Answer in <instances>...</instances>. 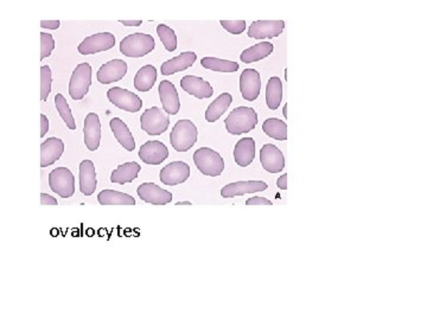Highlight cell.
I'll return each mask as SVG.
<instances>
[{
  "instance_id": "6da1fadb",
  "label": "cell",
  "mask_w": 427,
  "mask_h": 320,
  "mask_svg": "<svg viewBox=\"0 0 427 320\" xmlns=\"http://www.w3.org/2000/svg\"><path fill=\"white\" fill-rule=\"evenodd\" d=\"M225 130L229 134L240 136L253 131L258 125V114L251 107H238L229 113L225 120Z\"/></svg>"
},
{
  "instance_id": "7a4b0ae2",
  "label": "cell",
  "mask_w": 427,
  "mask_h": 320,
  "mask_svg": "<svg viewBox=\"0 0 427 320\" xmlns=\"http://www.w3.org/2000/svg\"><path fill=\"white\" fill-rule=\"evenodd\" d=\"M199 131L193 121L188 119L178 120L172 128L170 143L177 152H188L197 143Z\"/></svg>"
},
{
  "instance_id": "3957f363",
  "label": "cell",
  "mask_w": 427,
  "mask_h": 320,
  "mask_svg": "<svg viewBox=\"0 0 427 320\" xmlns=\"http://www.w3.org/2000/svg\"><path fill=\"white\" fill-rule=\"evenodd\" d=\"M156 48V42L151 35L147 34H132L126 36L120 43V51L126 58H141L152 53Z\"/></svg>"
},
{
  "instance_id": "277c9868",
  "label": "cell",
  "mask_w": 427,
  "mask_h": 320,
  "mask_svg": "<svg viewBox=\"0 0 427 320\" xmlns=\"http://www.w3.org/2000/svg\"><path fill=\"white\" fill-rule=\"evenodd\" d=\"M194 162L199 171L208 177H219L225 170V160L219 152L201 147L194 153Z\"/></svg>"
},
{
  "instance_id": "5b68a950",
  "label": "cell",
  "mask_w": 427,
  "mask_h": 320,
  "mask_svg": "<svg viewBox=\"0 0 427 320\" xmlns=\"http://www.w3.org/2000/svg\"><path fill=\"white\" fill-rule=\"evenodd\" d=\"M49 186L60 197H73L75 193V177L66 167L53 169L49 173Z\"/></svg>"
},
{
  "instance_id": "8992f818",
  "label": "cell",
  "mask_w": 427,
  "mask_h": 320,
  "mask_svg": "<svg viewBox=\"0 0 427 320\" xmlns=\"http://www.w3.org/2000/svg\"><path fill=\"white\" fill-rule=\"evenodd\" d=\"M92 66L81 63L76 66L69 81V95L73 100H82L92 86Z\"/></svg>"
},
{
  "instance_id": "52a82bcc",
  "label": "cell",
  "mask_w": 427,
  "mask_h": 320,
  "mask_svg": "<svg viewBox=\"0 0 427 320\" xmlns=\"http://www.w3.org/2000/svg\"><path fill=\"white\" fill-rule=\"evenodd\" d=\"M170 118L158 107L146 110L141 116V127L149 136H160L168 131Z\"/></svg>"
},
{
  "instance_id": "ba28073f",
  "label": "cell",
  "mask_w": 427,
  "mask_h": 320,
  "mask_svg": "<svg viewBox=\"0 0 427 320\" xmlns=\"http://www.w3.org/2000/svg\"><path fill=\"white\" fill-rule=\"evenodd\" d=\"M107 99L110 100L112 105L130 113H137L143 108V101L141 97H138L137 94L123 88H110L107 92Z\"/></svg>"
},
{
  "instance_id": "9c48e42d",
  "label": "cell",
  "mask_w": 427,
  "mask_h": 320,
  "mask_svg": "<svg viewBox=\"0 0 427 320\" xmlns=\"http://www.w3.org/2000/svg\"><path fill=\"white\" fill-rule=\"evenodd\" d=\"M115 37L110 32H100L95 35L86 37L82 43L77 47V51L81 55H94V53L107 51L112 48H114Z\"/></svg>"
},
{
  "instance_id": "30bf717a",
  "label": "cell",
  "mask_w": 427,
  "mask_h": 320,
  "mask_svg": "<svg viewBox=\"0 0 427 320\" xmlns=\"http://www.w3.org/2000/svg\"><path fill=\"white\" fill-rule=\"evenodd\" d=\"M285 30L284 21H256L251 24L247 36L254 40H272Z\"/></svg>"
},
{
  "instance_id": "8fae6325",
  "label": "cell",
  "mask_w": 427,
  "mask_h": 320,
  "mask_svg": "<svg viewBox=\"0 0 427 320\" xmlns=\"http://www.w3.org/2000/svg\"><path fill=\"white\" fill-rule=\"evenodd\" d=\"M190 178V167L184 162H172L164 167L159 173V180L164 185L176 186Z\"/></svg>"
},
{
  "instance_id": "7c38bea8",
  "label": "cell",
  "mask_w": 427,
  "mask_h": 320,
  "mask_svg": "<svg viewBox=\"0 0 427 320\" xmlns=\"http://www.w3.org/2000/svg\"><path fill=\"white\" fill-rule=\"evenodd\" d=\"M267 189L269 185L263 180H247V182L241 180L225 185V188L221 190V196L223 198H234L246 193H263Z\"/></svg>"
},
{
  "instance_id": "4fadbf2b",
  "label": "cell",
  "mask_w": 427,
  "mask_h": 320,
  "mask_svg": "<svg viewBox=\"0 0 427 320\" xmlns=\"http://www.w3.org/2000/svg\"><path fill=\"white\" fill-rule=\"evenodd\" d=\"M260 162L265 171L279 173L285 169V157L273 144H266L260 149Z\"/></svg>"
},
{
  "instance_id": "5bb4252c",
  "label": "cell",
  "mask_w": 427,
  "mask_h": 320,
  "mask_svg": "<svg viewBox=\"0 0 427 320\" xmlns=\"http://www.w3.org/2000/svg\"><path fill=\"white\" fill-rule=\"evenodd\" d=\"M127 74V63L123 60H112L102 64L97 74V79L101 84L119 82Z\"/></svg>"
},
{
  "instance_id": "9a60e30c",
  "label": "cell",
  "mask_w": 427,
  "mask_h": 320,
  "mask_svg": "<svg viewBox=\"0 0 427 320\" xmlns=\"http://www.w3.org/2000/svg\"><path fill=\"white\" fill-rule=\"evenodd\" d=\"M137 193L141 201L152 206H167L172 201V193L154 183H143L138 188Z\"/></svg>"
},
{
  "instance_id": "2e32d148",
  "label": "cell",
  "mask_w": 427,
  "mask_h": 320,
  "mask_svg": "<svg viewBox=\"0 0 427 320\" xmlns=\"http://www.w3.org/2000/svg\"><path fill=\"white\" fill-rule=\"evenodd\" d=\"M261 90V79L256 69H245L240 76V92L248 102L256 101Z\"/></svg>"
},
{
  "instance_id": "e0dca14e",
  "label": "cell",
  "mask_w": 427,
  "mask_h": 320,
  "mask_svg": "<svg viewBox=\"0 0 427 320\" xmlns=\"http://www.w3.org/2000/svg\"><path fill=\"white\" fill-rule=\"evenodd\" d=\"M139 158L147 165H160L169 158L168 147L162 141H147L139 149Z\"/></svg>"
},
{
  "instance_id": "ac0fdd59",
  "label": "cell",
  "mask_w": 427,
  "mask_h": 320,
  "mask_svg": "<svg viewBox=\"0 0 427 320\" xmlns=\"http://www.w3.org/2000/svg\"><path fill=\"white\" fill-rule=\"evenodd\" d=\"M158 93L164 112L169 115L178 114V112L181 110V101L175 84H171L168 79H164L159 84Z\"/></svg>"
},
{
  "instance_id": "d6986e66",
  "label": "cell",
  "mask_w": 427,
  "mask_h": 320,
  "mask_svg": "<svg viewBox=\"0 0 427 320\" xmlns=\"http://www.w3.org/2000/svg\"><path fill=\"white\" fill-rule=\"evenodd\" d=\"M181 88L185 93L197 97L199 100L209 99L214 94V89L208 81L203 79L202 77H199V76H194V75L184 76L181 79Z\"/></svg>"
},
{
  "instance_id": "ffe728a7",
  "label": "cell",
  "mask_w": 427,
  "mask_h": 320,
  "mask_svg": "<svg viewBox=\"0 0 427 320\" xmlns=\"http://www.w3.org/2000/svg\"><path fill=\"white\" fill-rule=\"evenodd\" d=\"M64 153V143L51 136L42 143L40 145V167H48L60 160Z\"/></svg>"
},
{
  "instance_id": "44dd1931",
  "label": "cell",
  "mask_w": 427,
  "mask_h": 320,
  "mask_svg": "<svg viewBox=\"0 0 427 320\" xmlns=\"http://www.w3.org/2000/svg\"><path fill=\"white\" fill-rule=\"evenodd\" d=\"M84 144L89 151H97L101 143V123L95 113H89L84 120Z\"/></svg>"
},
{
  "instance_id": "7402d4cb",
  "label": "cell",
  "mask_w": 427,
  "mask_h": 320,
  "mask_svg": "<svg viewBox=\"0 0 427 320\" xmlns=\"http://www.w3.org/2000/svg\"><path fill=\"white\" fill-rule=\"evenodd\" d=\"M97 185V171L94 162L86 159L80 164V191L88 197L95 193Z\"/></svg>"
},
{
  "instance_id": "603a6c76",
  "label": "cell",
  "mask_w": 427,
  "mask_h": 320,
  "mask_svg": "<svg viewBox=\"0 0 427 320\" xmlns=\"http://www.w3.org/2000/svg\"><path fill=\"white\" fill-rule=\"evenodd\" d=\"M196 60H197V55L194 51H185L176 58L164 62L160 66V71H162V75H165V76L177 74L180 71H186L191 68L194 66Z\"/></svg>"
},
{
  "instance_id": "cb8c5ba5",
  "label": "cell",
  "mask_w": 427,
  "mask_h": 320,
  "mask_svg": "<svg viewBox=\"0 0 427 320\" xmlns=\"http://www.w3.org/2000/svg\"><path fill=\"white\" fill-rule=\"evenodd\" d=\"M256 159V140L253 138H243L234 149V160L239 167H247Z\"/></svg>"
},
{
  "instance_id": "d4e9b609",
  "label": "cell",
  "mask_w": 427,
  "mask_h": 320,
  "mask_svg": "<svg viewBox=\"0 0 427 320\" xmlns=\"http://www.w3.org/2000/svg\"><path fill=\"white\" fill-rule=\"evenodd\" d=\"M110 130L114 134L115 139L119 141L120 145L128 152H133L136 149V141L133 134L127 127V125L123 123L119 118L112 119L110 121Z\"/></svg>"
},
{
  "instance_id": "484cf974",
  "label": "cell",
  "mask_w": 427,
  "mask_h": 320,
  "mask_svg": "<svg viewBox=\"0 0 427 320\" xmlns=\"http://www.w3.org/2000/svg\"><path fill=\"white\" fill-rule=\"evenodd\" d=\"M141 170V167L138 162H125V164H121V165L115 169L114 171L112 172L110 182L120 185L132 183L133 180H137Z\"/></svg>"
},
{
  "instance_id": "4316f807",
  "label": "cell",
  "mask_w": 427,
  "mask_h": 320,
  "mask_svg": "<svg viewBox=\"0 0 427 320\" xmlns=\"http://www.w3.org/2000/svg\"><path fill=\"white\" fill-rule=\"evenodd\" d=\"M233 102V97L229 93H222L219 97L209 105L206 112V120L208 123H215L225 114Z\"/></svg>"
},
{
  "instance_id": "83f0119b",
  "label": "cell",
  "mask_w": 427,
  "mask_h": 320,
  "mask_svg": "<svg viewBox=\"0 0 427 320\" xmlns=\"http://www.w3.org/2000/svg\"><path fill=\"white\" fill-rule=\"evenodd\" d=\"M157 81V69L152 64L144 66L138 71L134 77V88L138 92H150Z\"/></svg>"
},
{
  "instance_id": "f1b7e54d",
  "label": "cell",
  "mask_w": 427,
  "mask_h": 320,
  "mask_svg": "<svg viewBox=\"0 0 427 320\" xmlns=\"http://www.w3.org/2000/svg\"><path fill=\"white\" fill-rule=\"evenodd\" d=\"M274 45L269 42H263V43L253 45L251 48L243 50V53L240 55V60L243 63L251 64L254 62L261 61L266 58H269L271 53H273Z\"/></svg>"
},
{
  "instance_id": "f546056e",
  "label": "cell",
  "mask_w": 427,
  "mask_h": 320,
  "mask_svg": "<svg viewBox=\"0 0 427 320\" xmlns=\"http://www.w3.org/2000/svg\"><path fill=\"white\" fill-rule=\"evenodd\" d=\"M97 201L101 206H134L136 199L127 193L115 190H103L97 195Z\"/></svg>"
},
{
  "instance_id": "4dcf8cb0",
  "label": "cell",
  "mask_w": 427,
  "mask_h": 320,
  "mask_svg": "<svg viewBox=\"0 0 427 320\" xmlns=\"http://www.w3.org/2000/svg\"><path fill=\"white\" fill-rule=\"evenodd\" d=\"M282 100V79L273 76L266 86V103L271 110H277Z\"/></svg>"
},
{
  "instance_id": "1f68e13d",
  "label": "cell",
  "mask_w": 427,
  "mask_h": 320,
  "mask_svg": "<svg viewBox=\"0 0 427 320\" xmlns=\"http://www.w3.org/2000/svg\"><path fill=\"white\" fill-rule=\"evenodd\" d=\"M263 131L274 140H287V125L279 119L269 118L263 123Z\"/></svg>"
},
{
  "instance_id": "d6a6232c",
  "label": "cell",
  "mask_w": 427,
  "mask_h": 320,
  "mask_svg": "<svg viewBox=\"0 0 427 320\" xmlns=\"http://www.w3.org/2000/svg\"><path fill=\"white\" fill-rule=\"evenodd\" d=\"M201 64L203 68L209 69V71H217V73H235L239 71V66L236 62L227 61V60H221L216 58H203L201 60Z\"/></svg>"
},
{
  "instance_id": "836d02e7",
  "label": "cell",
  "mask_w": 427,
  "mask_h": 320,
  "mask_svg": "<svg viewBox=\"0 0 427 320\" xmlns=\"http://www.w3.org/2000/svg\"><path fill=\"white\" fill-rule=\"evenodd\" d=\"M55 105L58 108V112L61 115V118L63 119V121L66 123V127L71 130V131H75L76 130V121L73 113H71V107L68 105V101L66 100V97H63L62 94H56L55 97Z\"/></svg>"
},
{
  "instance_id": "e575fe53",
  "label": "cell",
  "mask_w": 427,
  "mask_h": 320,
  "mask_svg": "<svg viewBox=\"0 0 427 320\" xmlns=\"http://www.w3.org/2000/svg\"><path fill=\"white\" fill-rule=\"evenodd\" d=\"M157 34L163 43L164 48L167 49L169 53H173L177 49V36L175 31L165 24H159L157 27Z\"/></svg>"
},
{
  "instance_id": "d590c367",
  "label": "cell",
  "mask_w": 427,
  "mask_h": 320,
  "mask_svg": "<svg viewBox=\"0 0 427 320\" xmlns=\"http://www.w3.org/2000/svg\"><path fill=\"white\" fill-rule=\"evenodd\" d=\"M51 69L49 66H42L40 68V100L45 102L48 100L49 94L51 92Z\"/></svg>"
},
{
  "instance_id": "8d00e7d4",
  "label": "cell",
  "mask_w": 427,
  "mask_h": 320,
  "mask_svg": "<svg viewBox=\"0 0 427 320\" xmlns=\"http://www.w3.org/2000/svg\"><path fill=\"white\" fill-rule=\"evenodd\" d=\"M55 40L53 35L42 32L40 34V60L49 58L55 49Z\"/></svg>"
},
{
  "instance_id": "74e56055",
  "label": "cell",
  "mask_w": 427,
  "mask_h": 320,
  "mask_svg": "<svg viewBox=\"0 0 427 320\" xmlns=\"http://www.w3.org/2000/svg\"><path fill=\"white\" fill-rule=\"evenodd\" d=\"M221 25L228 31L232 35H241L246 30V22L245 21H221Z\"/></svg>"
},
{
  "instance_id": "f35d334b",
  "label": "cell",
  "mask_w": 427,
  "mask_h": 320,
  "mask_svg": "<svg viewBox=\"0 0 427 320\" xmlns=\"http://www.w3.org/2000/svg\"><path fill=\"white\" fill-rule=\"evenodd\" d=\"M246 206H273V203L265 197H251L247 199Z\"/></svg>"
},
{
  "instance_id": "ab89813d",
  "label": "cell",
  "mask_w": 427,
  "mask_h": 320,
  "mask_svg": "<svg viewBox=\"0 0 427 320\" xmlns=\"http://www.w3.org/2000/svg\"><path fill=\"white\" fill-rule=\"evenodd\" d=\"M58 199L48 193H40V206H58Z\"/></svg>"
},
{
  "instance_id": "60d3db41",
  "label": "cell",
  "mask_w": 427,
  "mask_h": 320,
  "mask_svg": "<svg viewBox=\"0 0 427 320\" xmlns=\"http://www.w3.org/2000/svg\"><path fill=\"white\" fill-rule=\"evenodd\" d=\"M60 25H61L60 21H42L40 22V27L49 29V30H58Z\"/></svg>"
},
{
  "instance_id": "b9f144b4",
  "label": "cell",
  "mask_w": 427,
  "mask_h": 320,
  "mask_svg": "<svg viewBox=\"0 0 427 320\" xmlns=\"http://www.w3.org/2000/svg\"><path fill=\"white\" fill-rule=\"evenodd\" d=\"M49 132V120L48 116L45 114H40V136H43Z\"/></svg>"
},
{
  "instance_id": "7bdbcfd3",
  "label": "cell",
  "mask_w": 427,
  "mask_h": 320,
  "mask_svg": "<svg viewBox=\"0 0 427 320\" xmlns=\"http://www.w3.org/2000/svg\"><path fill=\"white\" fill-rule=\"evenodd\" d=\"M277 186L280 190H287V175H280L277 180Z\"/></svg>"
},
{
  "instance_id": "ee69618b",
  "label": "cell",
  "mask_w": 427,
  "mask_h": 320,
  "mask_svg": "<svg viewBox=\"0 0 427 320\" xmlns=\"http://www.w3.org/2000/svg\"><path fill=\"white\" fill-rule=\"evenodd\" d=\"M119 22L123 24L125 27H141V23H143L141 21H119Z\"/></svg>"
},
{
  "instance_id": "f6af8a7d",
  "label": "cell",
  "mask_w": 427,
  "mask_h": 320,
  "mask_svg": "<svg viewBox=\"0 0 427 320\" xmlns=\"http://www.w3.org/2000/svg\"><path fill=\"white\" fill-rule=\"evenodd\" d=\"M282 114H284L285 119H287V103H285V107L282 108Z\"/></svg>"
},
{
  "instance_id": "bcb514c9",
  "label": "cell",
  "mask_w": 427,
  "mask_h": 320,
  "mask_svg": "<svg viewBox=\"0 0 427 320\" xmlns=\"http://www.w3.org/2000/svg\"><path fill=\"white\" fill-rule=\"evenodd\" d=\"M176 206H191V203H190V202H178V203H176Z\"/></svg>"
},
{
  "instance_id": "7dc6e473",
  "label": "cell",
  "mask_w": 427,
  "mask_h": 320,
  "mask_svg": "<svg viewBox=\"0 0 427 320\" xmlns=\"http://www.w3.org/2000/svg\"><path fill=\"white\" fill-rule=\"evenodd\" d=\"M285 81H287V69L285 68Z\"/></svg>"
}]
</instances>
